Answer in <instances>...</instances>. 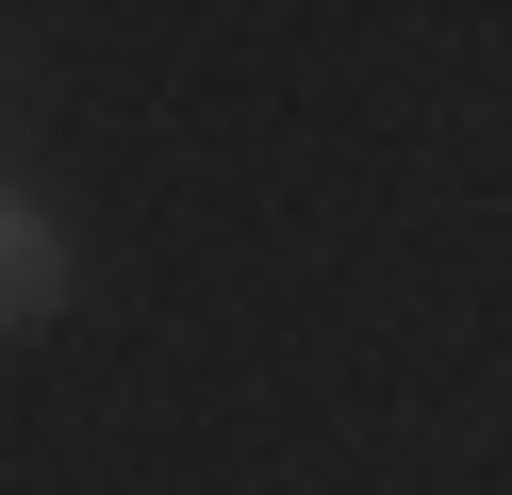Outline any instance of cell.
<instances>
[{"label": "cell", "instance_id": "obj_1", "mask_svg": "<svg viewBox=\"0 0 512 495\" xmlns=\"http://www.w3.org/2000/svg\"><path fill=\"white\" fill-rule=\"evenodd\" d=\"M50 297H67V248H50V215H34V198H0V330H34Z\"/></svg>", "mask_w": 512, "mask_h": 495}]
</instances>
